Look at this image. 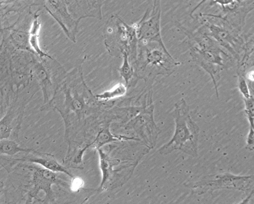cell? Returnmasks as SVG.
Instances as JSON below:
<instances>
[{"label": "cell", "instance_id": "6da1fadb", "mask_svg": "<svg viewBox=\"0 0 254 204\" xmlns=\"http://www.w3.org/2000/svg\"><path fill=\"white\" fill-rule=\"evenodd\" d=\"M180 65L177 63L168 50L156 43H145L138 41L137 59L133 67L134 85L143 79L145 86H153L158 75L168 77L172 75Z\"/></svg>", "mask_w": 254, "mask_h": 204}, {"label": "cell", "instance_id": "7a4b0ae2", "mask_svg": "<svg viewBox=\"0 0 254 204\" xmlns=\"http://www.w3.org/2000/svg\"><path fill=\"white\" fill-rule=\"evenodd\" d=\"M173 116L175 122L173 136L158 152L167 155L180 151L193 157L198 156L200 129L190 114V107L183 98L175 105Z\"/></svg>", "mask_w": 254, "mask_h": 204}, {"label": "cell", "instance_id": "3957f363", "mask_svg": "<svg viewBox=\"0 0 254 204\" xmlns=\"http://www.w3.org/2000/svg\"><path fill=\"white\" fill-rule=\"evenodd\" d=\"M104 34L105 45L110 54L118 57L126 52L133 66L137 59L138 45L135 25L129 26L114 15L105 26Z\"/></svg>", "mask_w": 254, "mask_h": 204}, {"label": "cell", "instance_id": "277c9868", "mask_svg": "<svg viewBox=\"0 0 254 204\" xmlns=\"http://www.w3.org/2000/svg\"><path fill=\"white\" fill-rule=\"evenodd\" d=\"M184 186L198 195L212 194L217 190H230L243 192L248 196L254 192V175H237L226 172L208 175Z\"/></svg>", "mask_w": 254, "mask_h": 204}, {"label": "cell", "instance_id": "5b68a950", "mask_svg": "<svg viewBox=\"0 0 254 204\" xmlns=\"http://www.w3.org/2000/svg\"><path fill=\"white\" fill-rule=\"evenodd\" d=\"M25 167L32 171V188L28 193L26 203H37L39 195L41 192L45 194L44 203H54L56 197L52 186L55 185L62 187L67 186L66 182L61 179L59 173L40 167L29 165Z\"/></svg>", "mask_w": 254, "mask_h": 204}, {"label": "cell", "instance_id": "8992f818", "mask_svg": "<svg viewBox=\"0 0 254 204\" xmlns=\"http://www.w3.org/2000/svg\"><path fill=\"white\" fill-rule=\"evenodd\" d=\"M161 0H154L152 9L148 8L140 21L134 25L139 42L156 43L167 50L161 35Z\"/></svg>", "mask_w": 254, "mask_h": 204}, {"label": "cell", "instance_id": "52a82bcc", "mask_svg": "<svg viewBox=\"0 0 254 204\" xmlns=\"http://www.w3.org/2000/svg\"><path fill=\"white\" fill-rule=\"evenodd\" d=\"M221 20V24L204 20L208 34L213 37L219 45L227 50L228 52L239 62L240 53L244 51L245 42L240 33L233 29L227 23Z\"/></svg>", "mask_w": 254, "mask_h": 204}, {"label": "cell", "instance_id": "ba28073f", "mask_svg": "<svg viewBox=\"0 0 254 204\" xmlns=\"http://www.w3.org/2000/svg\"><path fill=\"white\" fill-rule=\"evenodd\" d=\"M154 110L153 104L148 105L129 124L130 129H132L137 135L141 143L150 150L156 146L159 135L161 132L155 123Z\"/></svg>", "mask_w": 254, "mask_h": 204}, {"label": "cell", "instance_id": "9c48e42d", "mask_svg": "<svg viewBox=\"0 0 254 204\" xmlns=\"http://www.w3.org/2000/svg\"><path fill=\"white\" fill-rule=\"evenodd\" d=\"M50 11L64 32L72 42L76 43L78 24L69 11L68 0H49Z\"/></svg>", "mask_w": 254, "mask_h": 204}, {"label": "cell", "instance_id": "30bf717a", "mask_svg": "<svg viewBox=\"0 0 254 204\" xmlns=\"http://www.w3.org/2000/svg\"><path fill=\"white\" fill-rule=\"evenodd\" d=\"M16 159L20 162L32 163L54 172L65 174L71 178L74 177L66 168L60 164L53 155L50 153L33 149L28 155Z\"/></svg>", "mask_w": 254, "mask_h": 204}, {"label": "cell", "instance_id": "8fae6325", "mask_svg": "<svg viewBox=\"0 0 254 204\" xmlns=\"http://www.w3.org/2000/svg\"><path fill=\"white\" fill-rule=\"evenodd\" d=\"M102 0H73L69 10L75 19L87 17L102 18Z\"/></svg>", "mask_w": 254, "mask_h": 204}, {"label": "cell", "instance_id": "7c38bea8", "mask_svg": "<svg viewBox=\"0 0 254 204\" xmlns=\"http://www.w3.org/2000/svg\"><path fill=\"white\" fill-rule=\"evenodd\" d=\"M123 140H133L141 142L138 138L134 136L128 137L125 136L113 135L111 132L110 125L108 124L101 129L94 141L91 144L84 147L82 151L84 152L89 147H93L95 149L98 150L105 145L110 143V142Z\"/></svg>", "mask_w": 254, "mask_h": 204}, {"label": "cell", "instance_id": "4fadbf2b", "mask_svg": "<svg viewBox=\"0 0 254 204\" xmlns=\"http://www.w3.org/2000/svg\"><path fill=\"white\" fill-rule=\"evenodd\" d=\"M190 56L191 57L193 62L204 70L212 79L216 95L219 99V94L217 83L220 78V73L223 70V68L207 62V61L202 59L195 51L191 49H190Z\"/></svg>", "mask_w": 254, "mask_h": 204}, {"label": "cell", "instance_id": "5bb4252c", "mask_svg": "<svg viewBox=\"0 0 254 204\" xmlns=\"http://www.w3.org/2000/svg\"><path fill=\"white\" fill-rule=\"evenodd\" d=\"M100 157V168L102 173V181L98 190L103 188L113 171V168L120 164V160L112 159L101 148L98 150Z\"/></svg>", "mask_w": 254, "mask_h": 204}, {"label": "cell", "instance_id": "9a60e30c", "mask_svg": "<svg viewBox=\"0 0 254 204\" xmlns=\"http://www.w3.org/2000/svg\"><path fill=\"white\" fill-rule=\"evenodd\" d=\"M33 149L21 147L13 140L4 139L0 140V154L12 157L19 153H29Z\"/></svg>", "mask_w": 254, "mask_h": 204}, {"label": "cell", "instance_id": "2e32d148", "mask_svg": "<svg viewBox=\"0 0 254 204\" xmlns=\"http://www.w3.org/2000/svg\"><path fill=\"white\" fill-rule=\"evenodd\" d=\"M128 87L123 83H119L110 90L97 94L95 97L99 101H109L122 97L126 95Z\"/></svg>", "mask_w": 254, "mask_h": 204}, {"label": "cell", "instance_id": "e0dca14e", "mask_svg": "<svg viewBox=\"0 0 254 204\" xmlns=\"http://www.w3.org/2000/svg\"><path fill=\"white\" fill-rule=\"evenodd\" d=\"M16 115L10 110L0 120V140L8 139L11 136L13 129V122Z\"/></svg>", "mask_w": 254, "mask_h": 204}, {"label": "cell", "instance_id": "ac0fdd59", "mask_svg": "<svg viewBox=\"0 0 254 204\" xmlns=\"http://www.w3.org/2000/svg\"><path fill=\"white\" fill-rule=\"evenodd\" d=\"M123 64L122 67L119 69V71L121 76L124 79L125 85L128 87L130 81L134 77L133 68L130 62L129 55L126 52L122 54Z\"/></svg>", "mask_w": 254, "mask_h": 204}, {"label": "cell", "instance_id": "d6986e66", "mask_svg": "<svg viewBox=\"0 0 254 204\" xmlns=\"http://www.w3.org/2000/svg\"><path fill=\"white\" fill-rule=\"evenodd\" d=\"M41 24L37 18L34 20L30 33L29 42L31 46L41 57L52 58L49 55L42 51L39 46L38 37Z\"/></svg>", "mask_w": 254, "mask_h": 204}, {"label": "cell", "instance_id": "ffe728a7", "mask_svg": "<svg viewBox=\"0 0 254 204\" xmlns=\"http://www.w3.org/2000/svg\"><path fill=\"white\" fill-rule=\"evenodd\" d=\"M239 75L238 87L243 99H248L253 96L250 90L248 81L243 73L238 72Z\"/></svg>", "mask_w": 254, "mask_h": 204}, {"label": "cell", "instance_id": "44dd1931", "mask_svg": "<svg viewBox=\"0 0 254 204\" xmlns=\"http://www.w3.org/2000/svg\"><path fill=\"white\" fill-rule=\"evenodd\" d=\"M245 105V114L247 117L254 116V95L248 99H244Z\"/></svg>", "mask_w": 254, "mask_h": 204}, {"label": "cell", "instance_id": "7402d4cb", "mask_svg": "<svg viewBox=\"0 0 254 204\" xmlns=\"http://www.w3.org/2000/svg\"><path fill=\"white\" fill-rule=\"evenodd\" d=\"M246 148L253 151L254 148V129L250 128L246 140Z\"/></svg>", "mask_w": 254, "mask_h": 204}, {"label": "cell", "instance_id": "603a6c76", "mask_svg": "<svg viewBox=\"0 0 254 204\" xmlns=\"http://www.w3.org/2000/svg\"><path fill=\"white\" fill-rule=\"evenodd\" d=\"M84 182L82 179L79 177H73L71 182L70 189L72 192L78 191L83 186Z\"/></svg>", "mask_w": 254, "mask_h": 204}, {"label": "cell", "instance_id": "cb8c5ba5", "mask_svg": "<svg viewBox=\"0 0 254 204\" xmlns=\"http://www.w3.org/2000/svg\"><path fill=\"white\" fill-rule=\"evenodd\" d=\"M247 78L248 80L249 81V82H254V70H251L247 74L246 77Z\"/></svg>", "mask_w": 254, "mask_h": 204}, {"label": "cell", "instance_id": "d4e9b609", "mask_svg": "<svg viewBox=\"0 0 254 204\" xmlns=\"http://www.w3.org/2000/svg\"><path fill=\"white\" fill-rule=\"evenodd\" d=\"M254 195V192H251L249 195L247 196V198L241 202V204H247L249 203V201L252 199Z\"/></svg>", "mask_w": 254, "mask_h": 204}, {"label": "cell", "instance_id": "484cf974", "mask_svg": "<svg viewBox=\"0 0 254 204\" xmlns=\"http://www.w3.org/2000/svg\"></svg>", "mask_w": 254, "mask_h": 204}]
</instances>
